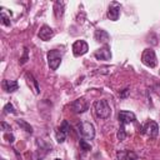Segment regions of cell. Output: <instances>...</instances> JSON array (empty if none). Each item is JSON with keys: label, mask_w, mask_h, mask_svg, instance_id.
<instances>
[{"label": "cell", "mask_w": 160, "mask_h": 160, "mask_svg": "<svg viewBox=\"0 0 160 160\" xmlns=\"http://www.w3.org/2000/svg\"><path fill=\"white\" fill-rule=\"evenodd\" d=\"M94 38H95V40L99 41V42H106V41L110 39L108 31H105V30H102V29H98V30L95 31V34H94Z\"/></svg>", "instance_id": "4fadbf2b"}, {"label": "cell", "mask_w": 160, "mask_h": 160, "mask_svg": "<svg viewBox=\"0 0 160 160\" xmlns=\"http://www.w3.org/2000/svg\"><path fill=\"white\" fill-rule=\"evenodd\" d=\"M60 129H61L62 131H65L66 134H69V131H70V125H69V122H68L66 120H64V121L61 122V125H60Z\"/></svg>", "instance_id": "ffe728a7"}, {"label": "cell", "mask_w": 160, "mask_h": 160, "mask_svg": "<svg viewBox=\"0 0 160 160\" xmlns=\"http://www.w3.org/2000/svg\"><path fill=\"white\" fill-rule=\"evenodd\" d=\"M94 110H95L96 116L100 118V119H108L110 116V114H111L110 105H109L108 100H105V99L96 100L94 102Z\"/></svg>", "instance_id": "6da1fadb"}, {"label": "cell", "mask_w": 160, "mask_h": 160, "mask_svg": "<svg viewBox=\"0 0 160 160\" xmlns=\"http://www.w3.org/2000/svg\"><path fill=\"white\" fill-rule=\"evenodd\" d=\"M26 79H28V82H30V81H31V82L34 84V86H35V92L38 94V92H39V85H38V81H36V80L32 78V75H31V74H29V72L26 74Z\"/></svg>", "instance_id": "2e32d148"}, {"label": "cell", "mask_w": 160, "mask_h": 160, "mask_svg": "<svg viewBox=\"0 0 160 160\" xmlns=\"http://www.w3.org/2000/svg\"><path fill=\"white\" fill-rule=\"evenodd\" d=\"M16 124L20 126V128H22L26 132H29V134H32V128H31V125L30 124H28L25 120H21V119H19V120H16Z\"/></svg>", "instance_id": "5bb4252c"}, {"label": "cell", "mask_w": 160, "mask_h": 160, "mask_svg": "<svg viewBox=\"0 0 160 160\" xmlns=\"http://www.w3.org/2000/svg\"><path fill=\"white\" fill-rule=\"evenodd\" d=\"M1 160H6V159H1Z\"/></svg>", "instance_id": "4316f807"}, {"label": "cell", "mask_w": 160, "mask_h": 160, "mask_svg": "<svg viewBox=\"0 0 160 160\" xmlns=\"http://www.w3.org/2000/svg\"><path fill=\"white\" fill-rule=\"evenodd\" d=\"M79 129H80L81 135H82L85 139H88V140L94 139V136H95V128H94V125H92L91 122H89V121H82V122L79 124Z\"/></svg>", "instance_id": "277c9868"}, {"label": "cell", "mask_w": 160, "mask_h": 160, "mask_svg": "<svg viewBox=\"0 0 160 160\" xmlns=\"http://www.w3.org/2000/svg\"><path fill=\"white\" fill-rule=\"evenodd\" d=\"M5 138L8 139V141L11 144V142H14V135L12 134H10V135H5Z\"/></svg>", "instance_id": "cb8c5ba5"}, {"label": "cell", "mask_w": 160, "mask_h": 160, "mask_svg": "<svg viewBox=\"0 0 160 160\" xmlns=\"http://www.w3.org/2000/svg\"><path fill=\"white\" fill-rule=\"evenodd\" d=\"M128 91H129V90H128V89H125V90H124V92H122V94H120V96H121V98H124V96H126V94H128Z\"/></svg>", "instance_id": "d4e9b609"}, {"label": "cell", "mask_w": 160, "mask_h": 160, "mask_svg": "<svg viewBox=\"0 0 160 160\" xmlns=\"http://www.w3.org/2000/svg\"><path fill=\"white\" fill-rule=\"evenodd\" d=\"M158 131H159V126L155 121H150L148 124V126L144 129V132H146L150 138H155L158 135Z\"/></svg>", "instance_id": "7c38bea8"}, {"label": "cell", "mask_w": 160, "mask_h": 160, "mask_svg": "<svg viewBox=\"0 0 160 160\" xmlns=\"http://www.w3.org/2000/svg\"><path fill=\"white\" fill-rule=\"evenodd\" d=\"M55 160H61V159H55Z\"/></svg>", "instance_id": "484cf974"}, {"label": "cell", "mask_w": 160, "mask_h": 160, "mask_svg": "<svg viewBox=\"0 0 160 160\" xmlns=\"http://www.w3.org/2000/svg\"><path fill=\"white\" fill-rule=\"evenodd\" d=\"M126 136V132H125V125H121L120 124V128H119V131H118V139L121 141L124 140Z\"/></svg>", "instance_id": "e0dca14e"}, {"label": "cell", "mask_w": 160, "mask_h": 160, "mask_svg": "<svg viewBox=\"0 0 160 160\" xmlns=\"http://www.w3.org/2000/svg\"><path fill=\"white\" fill-rule=\"evenodd\" d=\"M61 56H62V54L59 50H50L48 52V64L51 70H56L60 66Z\"/></svg>", "instance_id": "3957f363"}, {"label": "cell", "mask_w": 160, "mask_h": 160, "mask_svg": "<svg viewBox=\"0 0 160 160\" xmlns=\"http://www.w3.org/2000/svg\"><path fill=\"white\" fill-rule=\"evenodd\" d=\"M118 119L120 121L121 125H126V124H130V122H134L136 120V116L134 112L131 111H126V110H121L119 114H118Z\"/></svg>", "instance_id": "52a82bcc"}, {"label": "cell", "mask_w": 160, "mask_h": 160, "mask_svg": "<svg viewBox=\"0 0 160 160\" xmlns=\"http://www.w3.org/2000/svg\"><path fill=\"white\" fill-rule=\"evenodd\" d=\"M66 135H68V134H66L65 131H62V130L59 128V129L56 130V141H58V142H60V144H61V142H64V141H65V139H66Z\"/></svg>", "instance_id": "9a60e30c"}, {"label": "cell", "mask_w": 160, "mask_h": 160, "mask_svg": "<svg viewBox=\"0 0 160 160\" xmlns=\"http://www.w3.org/2000/svg\"><path fill=\"white\" fill-rule=\"evenodd\" d=\"M0 125H1V128H2V130H4V131H11L10 125H9V124H6L5 121H1V124H0Z\"/></svg>", "instance_id": "603a6c76"}, {"label": "cell", "mask_w": 160, "mask_h": 160, "mask_svg": "<svg viewBox=\"0 0 160 160\" xmlns=\"http://www.w3.org/2000/svg\"><path fill=\"white\" fill-rule=\"evenodd\" d=\"M2 88L8 92H14L19 89V84L16 80H4L2 81Z\"/></svg>", "instance_id": "8fae6325"}, {"label": "cell", "mask_w": 160, "mask_h": 160, "mask_svg": "<svg viewBox=\"0 0 160 160\" xmlns=\"http://www.w3.org/2000/svg\"><path fill=\"white\" fill-rule=\"evenodd\" d=\"M80 149L82 150V151H89V150H91V146H90V144H88L85 140H80Z\"/></svg>", "instance_id": "d6986e66"}, {"label": "cell", "mask_w": 160, "mask_h": 160, "mask_svg": "<svg viewBox=\"0 0 160 160\" xmlns=\"http://www.w3.org/2000/svg\"><path fill=\"white\" fill-rule=\"evenodd\" d=\"M38 36H39L41 40L48 41V40H50V39L54 36V30H52L50 26H48V25H42V26L40 28V30H39V32H38Z\"/></svg>", "instance_id": "ba28073f"}, {"label": "cell", "mask_w": 160, "mask_h": 160, "mask_svg": "<svg viewBox=\"0 0 160 160\" xmlns=\"http://www.w3.org/2000/svg\"><path fill=\"white\" fill-rule=\"evenodd\" d=\"M1 20H2V24L4 25H10V18H8L6 15H5V12H4V10L1 11Z\"/></svg>", "instance_id": "44dd1931"}, {"label": "cell", "mask_w": 160, "mask_h": 160, "mask_svg": "<svg viewBox=\"0 0 160 160\" xmlns=\"http://www.w3.org/2000/svg\"><path fill=\"white\" fill-rule=\"evenodd\" d=\"M141 61L144 65H146L148 68H155L158 64V59H156V54L152 49H145L141 54Z\"/></svg>", "instance_id": "7a4b0ae2"}, {"label": "cell", "mask_w": 160, "mask_h": 160, "mask_svg": "<svg viewBox=\"0 0 160 160\" xmlns=\"http://www.w3.org/2000/svg\"><path fill=\"white\" fill-rule=\"evenodd\" d=\"M88 50H89V45L84 40H76L72 44V52L75 56H81V55L86 54Z\"/></svg>", "instance_id": "5b68a950"}, {"label": "cell", "mask_w": 160, "mask_h": 160, "mask_svg": "<svg viewBox=\"0 0 160 160\" xmlns=\"http://www.w3.org/2000/svg\"><path fill=\"white\" fill-rule=\"evenodd\" d=\"M28 61V49L25 48L24 49V55H22V58H20V64H25Z\"/></svg>", "instance_id": "7402d4cb"}, {"label": "cell", "mask_w": 160, "mask_h": 160, "mask_svg": "<svg viewBox=\"0 0 160 160\" xmlns=\"http://www.w3.org/2000/svg\"><path fill=\"white\" fill-rule=\"evenodd\" d=\"M119 15H120V5L118 2H112L108 10V18L112 21H116L119 19Z\"/></svg>", "instance_id": "30bf717a"}, {"label": "cell", "mask_w": 160, "mask_h": 160, "mask_svg": "<svg viewBox=\"0 0 160 160\" xmlns=\"http://www.w3.org/2000/svg\"><path fill=\"white\" fill-rule=\"evenodd\" d=\"M4 110H5V112H8V114H16V110H15L14 105L10 104V102H8V104L4 106Z\"/></svg>", "instance_id": "ac0fdd59"}, {"label": "cell", "mask_w": 160, "mask_h": 160, "mask_svg": "<svg viewBox=\"0 0 160 160\" xmlns=\"http://www.w3.org/2000/svg\"><path fill=\"white\" fill-rule=\"evenodd\" d=\"M94 56H95L98 60H104V61H106V60H110V59H111V51H110V49H109L108 46H105V48L98 49V50L94 52Z\"/></svg>", "instance_id": "9c48e42d"}, {"label": "cell", "mask_w": 160, "mask_h": 160, "mask_svg": "<svg viewBox=\"0 0 160 160\" xmlns=\"http://www.w3.org/2000/svg\"><path fill=\"white\" fill-rule=\"evenodd\" d=\"M71 109L74 110V112L81 114V112H85L89 109V104L86 102V100L84 98H79V99H76L71 102Z\"/></svg>", "instance_id": "8992f818"}]
</instances>
